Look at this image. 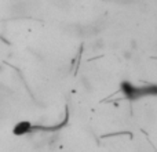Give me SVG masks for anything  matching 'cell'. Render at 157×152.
<instances>
[{"mask_svg": "<svg viewBox=\"0 0 157 152\" xmlns=\"http://www.w3.org/2000/svg\"><path fill=\"white\" fill-rule=\"evenodd\" d=\"M123 93L130 100L144 98L146 95H156L157 86H132L130 83H123Z\"/></svg>", "mask_w": 157, "mask_h": 152, "instance_id": "6da1fadb", "label": "cell"}]
</instances>
